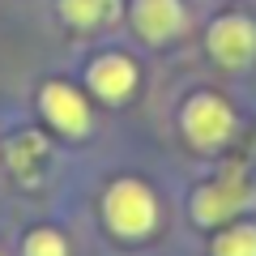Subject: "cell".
<instances>
[{
	"instance_id": "1",
	"label": "cell",
	"mask_w": 256,
	"mask_h": 256,
	"mask_svg": "<svg viewBox=\"0 0 256 256\" xmlns=\"http://www.w3.org/2000/svg\"><path fill=\"white\" fill-rule=\"evenodd\" d=\"M102 218L120 239H141L158 226V201L154 192L137 180H120L102 196Z\"/></svg>"
},
{
	"instance_id": "9",
	"label": "cell",
	"mask_w": 256,
	"mask_h": 256,
	"mask_svg": "<svg viewBox=\"0 0 256 256\" xmlns=\"http://www.w3.org/2000/svg\"><path fill=\"white\" fill-rule=\"evenodd\" d=\"M4 154H9L13 171H18L22 180H34V162H43V141L30 137V132H22L18 141H9V146H4Z\"/></svg>"
},
{
	"instance_id": "10",
	"label": "cell",
	"mask_w": 256,
	"mask_h": 256,
	"mask_svg": "<svg viewBox=\"0 0 256 256\" xmlns=\"http://www.w3.org/2000/svg\"><path fill=\"white\" fill-rule=\"evenodd\" d=\"M214 256H256V226L239 222V226L222 230L214 239Z\"/></svg>"
},
{
	"instance_id": "11",
	"label": "cell",
	"mask_w": 256,
	"mask_h": 256,
	"mask_svg": "<svg viewBox=\"0 0 256 256\" xmlns=\"http://www.w3.org/2000/svg\"><path fill=\"white\" fill-rule=\"evenodd\" d=\"M22 256H68V244L56 230H30L22 244Z\"/></svg>"
},
{
	"instance_id": "8",
	"label": "cell",
	"mask_w": 256,
	"mask_h": 256,
	"mask_svg": "<svg viewBox=\"0 0 256 256\" xmlns=\"http://www.w3.org/2000/svg\"><path fill=\"white\" fill-rule=\"evenodd\" d=\"M116 13H120V0H60V18L77 30H90Z\"/></svg>"
},
{
	"instance_id": "2",
	"label": "cell",
	"mask_w": 256,
	"mask_h": 256,
	"mask_svg": "<svg viewBox=\"0 0 256 256\" xmlns=\"http://www.w3.org/2000/svg\"><path fill=\"white\" fill-rule=\"evenodd\" d=\"M184 132L192 146L201 150H218L222 141L235 132V111L218 98V94H192L184 107Z\"/></svg>"
},
{
	"instance_id": "3",
	"label": "cell",
	"mask_w": 256,
	"mask_h": 256,
	"mask_svg": "<svg viewBox=\"0 0 256 256\" xmlns=\"http://www.w3.org/2000/svg\"><path fill=\"white\" fill-rule=\"evenodd\" d=\"M248 196H252V188H248L244 171H226L222 180L196 188V196H192V218L201 222V226L226 222L230 214H239V210L248 205Z\"/></svg>"
},
{
	"instance_id": "4",
	"label": "cell",
	"mask_w": 256,
	"mask_h": 256,
	"mask_svg": "<svg viewBox=\"0 0 256 256\" xmlns=\"http://www.w3.org/2000/svg\"><path fill=\"white\" fill-rule=\"evenodd\" d=\"M210 56L226 68H244L248 60L256 56V22L239 18V13H226L210 26Z\"/></svg>"
},
{
	"instance_id": "5",
	"label": "cell",
	"mask_w": 256,
	"mask_h": 256,
	"mask_svg": "<svg viewBox=\"0 0 256 256\" xmlns=\"http://www.w3.org/2000/svg\"><path fill=\"white\" fill-rule=\"evenodd\" d=\"M38 107L64 137H86L90 132V107H86V98L68 82H47L38 90Z\"/></svg>"
},
{
	"instance_id": "6",
	"label": "cell",
	"mask_w": 256,
	"mask_h": 256,
	"mask_svg": "<svg viewBox=\"0 0 256 256\" xmlns=\"http://www.w3.org/2000/svg\"><path fill=\"white\" fill-rule=\"evenodd\" d=\"M86 82H90V90L102 102H124L128 94L137 90V64L120 52H107L86 68Z\"/></svg>"
},
{
	"instance_id": "7",
	"label": "cell",
	"mask_w": 256,
	"mask_h": 256,
	"mask_svg": "<svg viewBox=\"0 0 256 256\" xmlns=\"http://www.w3.org/2000/svg\"><path fill=\"white\" fill-rule=\"evenodd\" d=\"M184 4L180 0H132V30L150 43H166L184 30Z\"/></svg>"
}]
</instances>
